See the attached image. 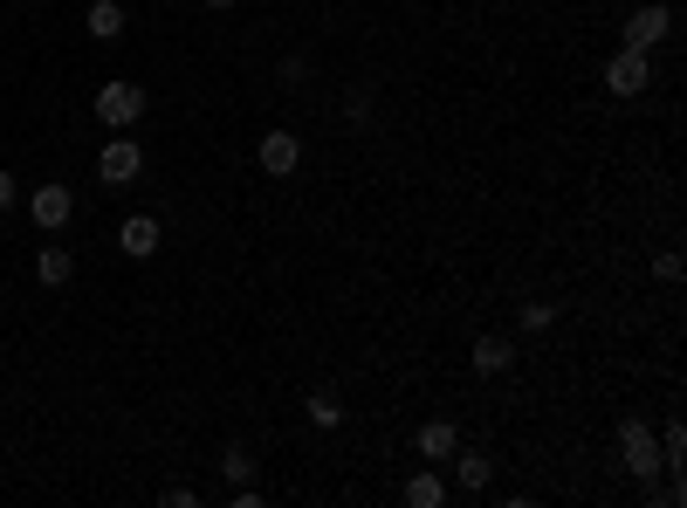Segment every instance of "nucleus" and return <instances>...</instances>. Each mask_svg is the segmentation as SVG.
<instances>
[{
  "label": "nucleus",
  "instance_id": "nucleus-1",
  "mask_svg": "<svg viewBox=\"0 0 687 508\" xmlns=\"http://www.w3.org/2000/svg\"><path fill=\"white\" fill-rule=\"evenodd\" d=\"M145 110H151V97L131 83V76H110V83H97V124H104V131H131Z\"/></svg>",
  "mask_w": 687,
  "mask_h": 508
},
{
  "label": "nucleus",
  "instance_id": "nucleus-2",
  "mask_svg": "<svg viewBox=\"0 0 687 508\" xmlns=\"http://www.w3.org/2000/svg\"><path fill=\"white\" fill-rule=\"evenodd\" d=\"M598 76H605V90H612L619 103H632V97L654 90V56H646V49H619V56L605 62Z\"/></svg>",
  "mask_w": 687,
  "mask_h": 508
},
{
  "label": "nucleus",
  "instance_id": "nucleus-3",
  "mask_svg": "<svg viewBox=\"0 0 687 508\" xmlns=\"http://www.w3.org/2000/svg\"><path fill=\"white\" fill-rule=\"evenodd\" d=\"M619 454H626V475H632L639 488L660 475V440L646 434V419H639V412H626V419H619Z\"/></svg>",
  "mask_w": 687,
  "mask_h": 508
},
{
  "label": "nucleus",
  "instance_id": "nucleus-4",
  "mask_svg": "<svg viewBox=\"0 0 687 508\" xmlns=\"http://www.w3.org/2000/svg\"><path fill=\"white\" fill-rule=\"evenodd\" d=\"M255 166H262L268 179H296V172H303V138H296V131H262Z\"/></svg>",
  "mask_w": 687,
  "mask_h": 508
},
{
  "label": "nucleus",
  "instance_id": "nucleus-5",
  "mask_svg": "<svg viewBox=\"0 0 687 508\" xmlns=\"http://www.w3.org/2000/svg\"><path fill=\"white\" fill-rule=\"evenodd\" d=\"M28 220H35V233H62L76 220V192L69 186H35L28 192Z\"/></svg>",
  "mask_w": 687,
  "mask_h": 508
},
{
  "label": "nucleus",
  "instance_id": "nucleus-6",
  "mask_svg": "<svg viewBox=\"0 0 687 508\" xmlns=\"http://www.w3.org/2000/svg\"><path fill=\"white\" fill-rule=\"evenodd\" d=\"M145 172V151H138V138H110L104 151H97V179L104 186H131Z\"/></svg>",
  "mask_w": 687,
  "mask_h": 508
},
{
  "label": "nucleus",
  "instance_id": "nucleus-7",
  "mask_svg": "<svg viewBox=\"0 0 687 508\" xmlns=\"http://www.w3.org/2000/svg\"><path fill=\"white\" fill-rule=\"evenodd\" d=\"M667 34H674V8H660V0H654V8H639V14L626 21V49H646V56H654Z\"/></svg>",
  "mask_w": 687,
  "mask_h": 508
},
{
  "label": "nucleus",
  "instance_id": "nucleus-8",
  "mask_svg": "<svg viewBox=\"0 0 687 508\" xmlns=\"http://www.w3.org/2000/svg\"><path fill=\"white\" fill-rule=\"evenodd\" d=\"M468 365H474V378H502V371L516 365V337H502V330H489V337H474V350H468Z\"/></svg>",
  "mask_w": 687,
  "mask_h": 508
},
{
  "label": "nucleus",
  "instance_id": "nucleus-9",
  "mask_svg": "<svg viewBox=\"0 0 687 508\" xmlns=\"http://www.w3.org/2000/svg\"><path fill=\"white\" fill-rule=\"evenodd\" d=\"M158 241H166V233H158V220H151V213H131L125 227H117V248H125L131 261H151V255H158Z\"/></svg>",
  "mask_w": 687,
  "mask_h": 508
},
{
  "label": "nucleus",
  "instance_id": "nucleus-10",
  "mask_svg": "<svg viewBox=\"0 0 687 508\" xmlns=\"http://www.w3.org/2000/svg\"><path fill=\"white\" fill-rule=\"evenodd\" d=\"M69 276H76V255H69L62 241L35 248V282H42V289H69Z\"/></svg>",
  "mask_w": 687,
  "mask_h": 508
},
{
  "label": "nucleus",
  "instance_id": "nucleus-11",
  "mask_svg": "<svg viewBox=\"0 0 687 508\" xmlns=\"http://www.w3.org/2000/svg\"><path fill=\"white\" fill-rule=\"evenodd\" d=\"M413 447H420V460H448V454L461 447V434H454V419H426L420 434H413Z\"/></svg>",
  "mask_w": 687,
  "mask_h": 508
},
{
  "label": "nucleus",
  "instance_id": "nucleus-12",
  "mask_svg": "<svg viewBox=\"0 0 687 508\" xmlns=\"http://www.w3.org/2000/svg\"><path fill=\"white\" fill-rule=\"evenodd\" d=\"M448 460H454V481H461L468 495H481V488H489V475H495V460L481 454V447H474V454H461V447H454Z\"/></svg>",
  "mask_w": 687,
  "mask_h": 508
},
{
  "label": "nucleus",
  "instance_id": "nucleus-13",
  "mask_svg": "<svg viewBox=\"0 0 687 508\" xmlns=\"http://www.w3.org/2000/svg\"><path fill=\"white\" fill-rule=\"evenodd\" d=\"M399 501H406V508H440V501H448V481L433 475V460H426V475H413L406 488H399Z\"/></svg>",
  "mask_w": 687,
  "mask_h": 508
},
{
  "label": "nucleus",
  "instance_id": "nucleus-14",
  "mask_svg": "<svg viewBox=\"0 0 687 508\" xmlns=\"http://www.w3.org/2000/svg\"><path fill=\"white\" fill-rule=\"evenodd\" d=\"M84 28L97 34V42H117V34H125V8H117V0H90Z\"/></svg>",
  "mask_w": 687,
  "mask_h": 508
},
{
  "label": "nucleus",
  "instance_id": "nucleus-15",
  "mask_svg": "<svg viewBox=\"0 0 687 508\" xmlns=\"http://www.w3.org/2000/svg\"><path fill=\"white\" fill-rule=\"evenodd\" d=\"M516 323L530 330V337H543V330H557V302H522L516 309Z\"/></svg>",
  "mask_w": 687,
  "mask_h": 508
},
{
  "label": "nucleus",
  "instance_id": "nucleus-16",
  "mask_svg": "<svg viewBox=\"0 0 687 508\" xmlns=\"http://www.w3.org/2000/svg\"><path fill=\"white\" fill-rule=\"evenodd\" d=\"M220 475H227V481L241 488V481H248V475H255V454H248V447H241V440H234V447H220Z\"/></svg>",
  "mask_w": 687,
  "mask_h": 508
},
{
  "label": "nucleus",
  "instance_id": "nucleus-17",
  "mask_svg": "<svg viewBox=\"0 0 687 508\" xmlns=\"http://www.w3.org/2000/svg\"><path fill=\"white\" fill-rule=\"evenodd\" d=\"M310 426H316V434H337V426H344V406H337L331 392H316V399H310Z\"/></svg>",
  "mask_w": 687,
  "mask_h": 508
},
{
  "label": "nucleus",
  "instance_id": "nucleus-18",
  "mask_svg": "<svg viewBox=\"0 0 687 508\" xmlns=\"http://www.w3.org/2000/svg\"><path fill=\"white\" fill-rule=\"evenodd\" d=\"M654 276H660V282H667V289H674V282H680V255H674V248H667V255H654Z\"/></svg>",
  "mask_w": 687,
  "mask_h": 508
},
{
  "label": "nucleus",
  "instance_id": "nucleus-19",
  "mask_svg": "<svg viewBox=\"0 0 687 508\" xmlns=\"http://www.w3.org/2000/svg\"><path fill=\"white\" fill-rule=\"evenodd\" d=\"M158 501H166V508H193V501H199V488H166Z\"/></svg>",
  "mask_w": 687,
  "mask_h": 508
},
{
  "label": "nucleus",
  "instance_id": "nucleus-20",
  "mask_svg": "<svg viewBox=\"0 0 687 508\" xmlns=\"http://www.w3.org/2000/svg\"><path fill=\"white\" fill-rule=\"evenodd\" d=\"M14 200H21V186H14V172H0V213H8Z\"/></svg>",
  "mask_w": 687,
  "mask_h": 508
},
{
  "label": "nucleus",
  "instance_id": "nucleus-21",
  "mask_svg": "<svg viewBox=\"0 0 687 508\" xmlns=\"http://www.w3.org/2000/svg\"><path fill=\"white\" fill-rule=\"evenodd\" d=\"M199 8H207V14H227V8H234V0H199Z\"/></svg>",
  "mask_w": 687,
  "mask_h": 508
}]
</instances>
